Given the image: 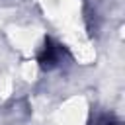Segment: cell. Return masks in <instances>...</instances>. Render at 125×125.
Here are the masks:
<instances>
[{
  "mask_svg": "<svg viewBox=\"0 0 125 125\" xmlns=\"http://www.w3.org/2000/svg\"><path fill=\"white\" fill-rule=\"evenodd\" d=\"M88 115L86 100L80 96H74L66 100L59 109V123L61 125H84Z\"/></svg>",
  "mask_w": 125,
  "mask_h": 125,
  "instance_id": "1",
  "label": "cell"
},
{
  "mask_svg": "<svg viewBox=\"0 0 125 125\" xmlns=\"http://www.w3.org/2000/svg\"><path fill=\"white\" fill-rule=\"evenodd\" d=\"M35 37H37V33L31 31V29H16V33H12L14 45L21 47L23 51H29L35 45Z\"/></svg>",
  "mask_w": 125,
  "mask_h": 125,
  "instance_id": "2",
  "label": "cell"
},
{
  "mask_svg": "<svg viewBox=\"0 0 125 125\" xmlns=\"http://www.w3.org/2000/svg\"><path fill=\"white\" fill-rule=\"evenodd\" d=\"M21 76H23L25 80H33V78L37 76V66H35L33 61H27V62L21 64Z\"/></svg>",
  "mask_w": 125,
  "mask_h": 125,
  "instance_id": "3",
  "label": "cell"
},
{
  "mask_svg": "<svg viewBox=\"0 0 125 125\" xmlns=\"http://www.w3.org/2000/svg\"><path fill=\"white\" fill-rule=\"evenodd\" d=\"M10 88H12L10 80H8L6 76H0V98L8 96V94H10Z\"/></svg>",
  "mask_w": 125,
  "mask_h": 125,
  "instance_id": "4",
  "label": "cell"
}]
</instances>
